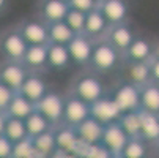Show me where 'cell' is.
Instances as JSON below:
<instances>
[{"label": "cell", "instance_id": "cell-1", "mask_svg": "<svg viewBox=\"0 0 159 158\" xmlns=\"http://www.w3.org/2000/svg\"><path fill=\"white\" fill-rule=\"evenodd\" d=\"M121 63H123V55L110 43H107L104 38L95 40L92 57H90L87 70L102 76V74H110L117 71L118 68H121Z\"/></svg>", "mask_w": 159, "mask_h": 158}, {"label": "cell", "instance_id": "cell-2", "mask_svg": "<svg viewBox=\"0 0 159 158\" xmlns=\"http://www.w3.org/2000/svg\"><path fill=\"white\" fill-rule=\"evenodd\" d=\"M68 92H71L73 95L79 97L80 100H84L88 104H92L93 101H96L98 98H101L102 95L107 93L99 74L90 71L87 68L71 81Z\"/></svg>", "mask_w": 159, "mask_h": 158}, {"label": "cell", "instance_id": "cell-3", "mask_svg": "<svg viewBox=\"0 0 159 158\" xmlns=\"http://www.w3.org/2000/svg\"><path fill=\"white\" fill-rule=\"evenodd\" d=\"M121 112L140 109V89L128 81H121L107 92Z\"/></svg>", "mask_w": 159, "mask_h": 158}, {"label": "cell", "instance_id": "cell-4", "mask_svg": "<svg viewBox=\"0 0 159 158\" xmlns=\"http://www.w3.org/2000/svg\"><path fill=\"white\" fill-rule=\"evenodd\" d=\"M29 44L14 26L0 32V59L20 60Z\"/></svg>", "mask_w": 159, "mask_h": 158}, {"label": "cell", "instance_id": "cell-5", "mask_svg": "<svg viewBox=\"0 0 159 158\" xmlns=\"http://www.w3.org/2000/svg\"><path fill=\"white\" fill-rule=\"evenodd\" d=\"M14 27L17 29V32L25 40L27 44H48L49 43L48 24L43 22L38 16L22 19Z\"/></svg>", "mask_w": 159, "mask_h": 158}, {"label": "cell", "instance_id": "cell-6", "mask_svg": "<svg viewBox=\"0 0 159 158\" xmlns=\"http://www.w3.org/2000/svg\"><path fill=\"white\" fill-rule=\"evenodd\" d=\"M35 109H38L55 127L61 123V119H63V95L49 89L43 95V98L35 103Z\"/></svg>", "mask_w": 159, "mask_h": 158}, {"label": "cell", "instance_id": "cell-7", "mask_svg": "<svg viewBox=\"0 0 159 158\" xmlns=\"http://www.w3.org/2000/svg\"><path fill=\"white\" fill-rule=\"evenodd\" d=\"M90 116V104L80 100L79 97L73 95L71 92H66L63 95V123L68 125H79Z\"/></svg>", "mask_w": 159, "mask_h": 158}, {"label": "cell", "instance_id": "cell-8", "mask_svg": "<svg viewBox=\"0 0 159 158\" xmlns=\"http://www.w3.org/2000/svg\"><path fill=\"white\" fill-rule=\"evenodd\" d=\"M93 43H95V40L88 38L84 33H76L73 36V40L66 44L73 66H79V68H84V70L87 68L90 57H92Z\"/></svg>", "mask_w": 159, "mask_h": 158}, {"label": "cell", "instance_id": "cell-9", "mask_svg": "<svg viewBox=\"0 0 159 158\" xmlns=\"http://www.w3.org/2000/svg\"><path fill=\"white\" fill-rule=\"evenodd\" d=\"M128 138L129 136L123 130V127L120 125V122L113 120V122H109L104 125L101 142L109 149V152L112 153V158H120V153H121Z\"/></svg>", "mask_w": 159, "mask_h": 158}, {"label": "cell", "instance_id": "cell-10", "mask_svg": "<svg viewBox=\"0 0 159 158\" xmlns=\"http://www.w3.org/2000/svg\"><path fill=\"white\" fill-rule=\"evenodd\" d=\"M27 74H29V70L20 60L0 59V81L7 84L8 87H11L14 92H17V89L24 82Z\"/></svg>", "mask_w": 159, "mask_h": 158}, {"label": "cell", "instance_id": "cell-11", "mask_svg": "<svg viewBox=\"0 0 159 158\" xmlns=\"http://www.w3.org/2000/svg\"><path fill=\"white\" fill-rule=\"evenodd\" d=\"M135 32L132 30V27L129 26V21L125 22H118V24H112L109 26L104 40L107 43H110L121 55L125 54V51L128 49V46L131 44V41L134 40Z\"/></svg>", "mask_w": 159, "mask_h": 158}, {"label": "cell", "instance_id": "cell-12", "mask_svg": "<svg viewBox=\"0 0 159 158\" xmlns=\"http://www.w3.org/2000/svg\"><path fill=\"white\" fill-rule=\"evenodd\" d=\"M48 90H49V85H48L46 79L43 78V73L29 71L24 82H22L20 87L17 89V93H20L22 97H25L29 101H32L35 104L36 101H39L43 98V95L46 93Z\"/></svg>", "mask_w": 159, "mask_h": 158}, {"label": "cell", "instance_id": "cell-13", "mask_svg": "<svg viewBox=\"0 0 159 158\" xmlns=\"http://www.w3.org/2000/svg\"><path fill=\"white\" fill-rule=\"evenodd\" d=\"M20 62L29 71L44 74L48 71V44H29Z\"/></svg>", "mask_w": 159, "mask_h": 158}, {"label": "cell", "instance_id": "cell-14", "mask_svg": "<svg viewBox=\"0 0 159 158\" xmlns=\"http://www.w3.org/2000/svg\"><path fill=\"white\" fill-rule=\"evenodd\" d=\"M90 116L99 120L102 125H106L109 122L118 120V117L121 116V111L118 109L115 101L110 98V95L106 93L90 104Z\"/></svg>", "mask_w": 159, "mask_h": 158}, {"label": "cell", "instance_id": "cell-15", "mask_svg": "<svg viewBox=\"0 0 159 158\" xmlns=\"http://www.w3.org/2000/svg\"><path fill=\"white\" fill-rule=\"evenodd\" d=\"M98 10L110 26L129 19V5L126 0H102L98 3Z\"/></svg>", "mask_w": 159, "mask_h": 158}, {"label": "cell", "instance_id": "cell-16", "mask_svg": "<svg viewBox=\"0 0 159 158\" xmlns=\"http://www.w3.org/2000/svg\"><path fill=\"white\" fill-rule=\"evenodd\" d=\"M73 66L66 44L48 43V71H66Z\"/></svg>", "mask_w": 159, "mask_h": 158}, {"label": "cell", "instance_id": "cell-17", "mask_svg": "<svg viewBox=\"0 0 159 158\" xmlns=\"http://www.w3.org/2000/svg\"><path fill=\"white\" fill-rule=\"evenodd\" d=\"M153 52H154V44L148 38L135 35L134 40L131 41V44L128 46V49L123 54V60H128V62H148L153 57Z\"/></svg>", "mask_w": 159, "mask_h": 158}, {"label": "cell", "instance_id": "cell-18", "mask_svg": "<svg viewBox=\"0 0 159 158\" xmlns=\"http://www.w3.org/2000/svg\"><path fill=\"white\" fill-rule=\"evenodd\" d=\"M68 10H70V5L66 0H39L38 17L43 22L49 24V22L65 19Z\"/></svg>", "mask_w": 159, "mask_h": 158}, {"label": "cell", "instance_id": "cell-19", "mask_svg": "<svg viewBox=\"0 0 159 158\" xmlns=\"http://www.w3.org/2000/svg\"><path fill=\"white\" fill-rule=\"evenodd\" d=\"M109 22L106 21V17L102 16V13L96 8L90 10L88 13H85V22H84V35H87L92 40H101L104 38L107 29H109Z\"/></svg>", "mask_w": 159, "mask_h": 158}, {"label": "cell", "instance_id": "cell-20", "mask_svg": "<svg viewBox=\"0 0 159 158\" xmlns=\"http://www.w3.org/2000/svg\"><path fill=\"white\" fill-rule=\"evenodd\" d=\"M121 68H123V73H125L123 79L134 84V85H137V87H142V85H145L147 82L151 81L148 62H128V60H123Z\"/></svg>", "mask_w": 159, "mask_h": 158}, {"label": "cell", "instance_id": "cell-21", "mask_svg": "<svg viewBox=\"0 0 159 158\" xmlns=\"http://www.w3.org/2000/svg\"><path fill=\"white\" fill-rule=\"evenodd\" d=\"M52 130H54V138H55L57 149H61V150L68 152L73 156V150H74V147L79 142V136H77L76 127L61 122V123L52 127Z\"/></svg>", "mask_w": 159, "mask_h": 158}, {"label": "cell", "instance_id": "cell-22", "mask_svg": "<svg viewBox=\"0 0 159 158\" xmlns=\"http://www.w3.org/2000/svg\"><path fill=\"white\" fill-rule=\"evenodd\" d=\"M139 136L147 141L151 149L159 141V114L140 109V133Z\"/></svg>", "mask_w": 159, "mask_h": 158}, {"label": "cell", "instance_id": "cell-23", "mask_svg": "<svg viewBox=\"0 0 159 158\" xmlns=\"http://www.w3.org/2000/svg\"><path fill=\"white\" fill-rule=\"evenodd\" d=\"M102 130H104V125L92 116H88L85 120H82L79 125H76L77 136L85 144L99 142L101 136H102Z\"/></svg>", "mask_w": 159, "mask_h": 158}, {"label": "cell", "instance_id": "cell-24", "mask_svg": "<svg viewBox=\"0 0 159 158\" xmlns=\"http://www.w3.org/2000/svg\"><path fill=\"white\" fill-rule=\"evenodd\" d=\"M140 89V109L159 114V84L150 81Z\"/></svg>", "mask_w": 159, "mask_h": 158}, {"label": "cell", "instance_id": "cell-25", "mask_svg": "<svg viewBox=\"0 0 159 158\" xmlns=\"http://www.w3.org/2000/svg\"><path fill=\"white\" fill-rule=\"evenodd\" d=\"M151 152V146L143 141L140 136H134V138H128L120 158H147Z\"/></svg>", "mask_w": 159, "mask_h": 158}, {"label": "cell", "instance_id": "cell-26", "mask_svg": "<svg viewBox=\"0 0 159 158\" xmlns=\"http://www.w3.org/2000/svg\"><path fill=\"white\" fill-rule=\"evenodd\" d=\"M33 146L36 149L38 158H51V155L54 153V150L57 149L55 146V138H54V130H48V131H43L36 136L32 138Z\"/></svg>", "mask_w": 159, "mask_h": 158}, {"label": "cell", "instance_id": "cell-27", "mask_svg": "<svg viewBox=\"0 0 159 158\" xmlns=\"http://www.w3.org/2000/svg\"><path fill=\"white\" fill-rule=\"evenodd\" d=\"M48 33H49V43H57V44H68L73 40V36L76 35L63 19L55 21V22H49Z\"/></svg>", "mask_w": 159, "mask_h": 158}, {"label": "cell", "instance_id": "cell-28", "mask_svg": "<svg viewBox=\"0 0 159 158\" xmlns=\"http://www.w3.org/2000/svg\"><path fill=\"white\" fill-rule=\"evenodd\" d=\"M35 111V104L32 101H29L25 97H22L20 93H14L8 108H7V116H11V117H17V119H25L30 112Z\"/></svg>", "mask_w": 159, "mask_h": 158}, {"label": "cell", "instance_id": "cell-29", "mask_svg": "<svg viewBox=\"0 0 159 158\" xmlns=\"http://www.w3.org/2000/svg\"><path fill=\"white\" fill-rule=\"evenodd\" d=\"M24 123H25V128H27V134L32 136V138L36 136V134H39V133H43V131L51 130L54 127L38 109L30 112V114L24 119Z\"/></svg>", "mask_w": 159, "mask_h": 158}, {"label": "cell", "instance_id": "cell-30", "mask_svg": "<svg viewBox=\"0 0 159 158\" xmlns=\"http://www.w3.org/2000/svg\"><path fill=\"white\" fill-rule=\"evenodd\" d=\"M3 134L11 142H16V141L22 139V138L29 136L25 123H24V119H17V117L7 116L5 127H3Z\"/></svg>", "mask_w": 159, "mask_h": 158}, {"label": "cell", "instance_id": "cell-31", "mask_svg": "<svg viewBox=\"0 0 159 158\" xmlns=\"http://www.w3.org/2000/svg\"><path fill=\"white\" fill-rule=\"evenodd\" d=\"M118 122L129 138L139 136V133H140V109L121 112V116L118 117Z\"/></svg>", "mask_w": 159, "mask_h": 158}, {"label": "cell", "instance_id": "cell-32", "mask_svg": "<svg viewBox=\"0 0 159 158\" xmlns=\"http://www.w3.org/2000/svg\"><path fill=\"white\" fill-rule=\"evenodd\" d=\"M11 158H38L32 136H25V138L13 142Z\"/></svg>", "mask_w": 159, "mask_h": 158}, {"label": "cell", "instance_id": "cell-33", "mask_svg": "<svg viewBox=\"0 0 159 158\" xmlns=\"http://www.w3.org/2000/svg\"><path fill=\"white\" fill-rule=\"evenodd\" d=\"M63 21L70 26V29L74 33H82L84 32V22H85V13L74 10V8H70Z\"/></svg>", "mask_w": 159, "mask_h": 158}, {"label": "cell", "instance_id": "cell-34", "mask_svg": "<svg viewBox=\"0 0 159 158\" xmlns=\"http://www.w3.org/2000/svg\"><path fill=\"white\" fill-rule=\"evenodd\" d=\"M80 158H112V153H110L109 149L99 141V142L85 144V149H84Z\"/></svg>", "mask_w": 159, "mask_h": 158}, {"label": "cell", "instance_id": "cell-35", "mask_svg": "<svg viewBox=\"0 0 159 158\" xmlns=\"http://www.w3.org/2000/svg\"><path fill=\"white\" fill-rule=\"evenodd\" d=\"M14 93L16 92L11 87H8L7 84H3L2 81H0V111H3V112L7 111V108H8V104H10Z\"/></svg>", "mask_w": 159, "mask_h": 158}, {"label": "cell", "instance_id": "cell-36", "mask_svg": "<svg viewBox=\"0 0 159 158\" xmlns=\"http://www.w3.org/2000/svg\"><path fill=\"white\" fill-rule=\"evenodd\" d=\"M68 5H70V8L79 10L82 13H88L90 10L98 7V2L96 0H68Z\"/></svg>", "mask_w": 159, "mask_h": 158}, {"label": "cell", "instance_id": "cell-37", "mask_svg": "<svg viewBox=\"0 0 159 158\" xmlns=\"http://www.w3.org/2000/svg\"><path fill=\"white\" fill-rule=\"evenodd\" d=\"M13 142L2 133L0 134V158H11Z\"/></svg>", "mask_w": 159, "mask_h": 158}, {"label": "cell", "instance_id": "cell-38", "mask_svg": "<svg viewBox=\"0 0 159 158\" xmlns=\"http://www.w3.org/2000/svg\"><path fill=\"white\" fill-rule=\"evenodd\" d=\"M148 65H150V74H151V81L159 84V57L157 55H153L150 60H148Z\"/></svg>", "mask_w": 159, "mask_h": 158}, {"label": "cell", "instance_id": "cell-39", "mask_svg": "<svg viewBox=\"0 0 159 158\" xmlns=\"http://www.w3.org/2000/svg\"><path fill=\"white\" fill-rule=\"evenodd\" d=\"M10 3H11V0H0V16H3L8 11Z\"/></svg>", "mask_w": 159, "mask_h": 158}, {"label": "cell", "instance_id": "cell-40", "mask_svg": "<svg viewBox=\"0 0 159 158\" xmlns=\"http://www.w3.org/2000/svg\"><path fill=\"white\" fill-rule=\"evenodd\" d=\"M5 120H7V112L0 111V134L3 133V127H5Z\"/></svg>", "mask_w": 159, "mask_h": 158}, {"label": "cell", "instance_id": "cell-41", "mask_svg": "<svg viewBox=\"0 0 159 158\" xmlns=\"http://www.w3.org/2000/svg\"><path fill=\"white\" fill-rule=\"evenodd\" d=\"M153 149H154V150L157 152V155H159V141H157V142H156V144L153 146Z\"/></svg>", "mask_w": 159, "mask_h": 158}, {"label": "cell", "instance_id": "cell-42", "mask_svg": "<svg viewBox=\"0 0 159 158\" xmlns=\"http://www.w3.org/2000/svg\"><path fill=\"white\" fill-rule=\"evenodd\" d=\"M96 2H98V3H99V2H102V0H96Z\"/></svg>", "mask_w": 159, "mask_h": 158}, {"label": "cell", "instance_id": "cell-43", "mask_svg": "<svg viewBox=\"0 0 159 158\" xmlns=\"http://www.w3.org/2000/svg\"><path fill=\"white\" fill-rule=\"evenodd\" d=\"M66 2H68V0H66Z\"/></svg>", "mask_w": 159, "mask_h": 158}]
</instances>
